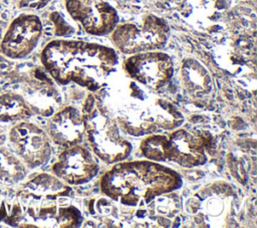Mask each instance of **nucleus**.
<instances>
[{"mask_svg": "<svg viewBox=\"0 0 257 228\" xmlns=\"http://www.w3.org/2000/svg\"><path fill=\"white\" fill-rule=\"evenodd\" d=\"M26 175V167L17 155L0 145V182L12 185L20 182Z\"/></svg>", "mask_w": 257, "mask_h": 228, "instance_id": "nucleus-16", "label": "nucleus"}, {"mask_svg": "<svg viewBox=\"0 0 257 228\" xmlns=\"http://www.w3.org/2000/svg\"><path fill=\"white\" fill-rule=\"evenodd\" d=\"M182 185L176 170L148 159L115 163L99 180L101 193L124 207L148 205Z\"/></svg>", "mask_w": 257, "mask_h": 228, "instance_id": "nucleus-3", "label": "nucleus"}, {"mask_svg": "<svg viewBox=\"0 0 257 228\" xmlns=\"http://www.w3.org/2000/svg\"><path fill=\"white\" fill-rule=\"evenodd\" d=\"M45 70L59 84L70 82L90 91L99 90L115 70L118 56L114 49L82 40L56 39L41 51Z\"/></svg>", "mask_w": 257, "mask_h": 228, "instance_id": "nucleus-1", "label": "nucleus"}, {"mask_svg": "<svg viewBox=\"0 0 257 228\" xmlns=\"http://www.w3.org/2000/svg\"><path fill=\"white\" fill-rule=\"evenodd\" d=\"M51 170L54 176L64 183L76 186L91 181L97 175L99 165L89 149L77 144L64 148Z\"/></svg>", "mask_w": 257, "mask_h": 228, "instance_id": "nucleus-10", "label": "nucleus"}, {"mask_svg": "<svg viewBox=\"0 0 257 228\" xmlns=\"http://www.w3.org/2000/svg\"><path fill=\"white\" fill-rule=\"evenodd\" d=\"M41 35L40 18L33 14H21L9 24L0 42V52L8 58H24L36 47Z\"/></svg>", "mask_w": 257, "mask_h": 228, "instance_id": "nucleus-12", "label": "nucleus"}, {"mask_svg": "<svg viewBox=\"0 0 257 228\" xmlns=\"http://www.w3.org/2000/svg\"><path fill=\"white\" fill-rule=\"evenodd\" d=\"M31 105L19 93L7 91L0 94V123L24 121L32 117Z\"/></svg>", "mask_w": 257, "mask_h": 228, "instance_id": "nucleus-14", "label": "nucleus"}, {"mask_svg": "<svg viewBox=\"0 0 257 228\" xmlns=\"http://www.w3.org/2000/svg\"><path fill=\"white\" fill-rule=\"evenodd\" d=\"M66 10L85 32L102 36L118 24L115 9L104 0H65Z\"/></svg>", "mask_w": 257, "mask_h": 228, "instance_id": "nucleus-11", "label": "nucleus"}, {"mask_svg": "<svg viewBox=\"0 0 257 228\" xmlns=\"http://www.w3.org/2000/svg\"><path fill=\"white\" fill-rule=\"evenodd\" d=\"M140 150L148 160L170 161L185 168L199 167L207 162L203 138L184 129L176 128L169 134L148 135L142 141Z\"/></svg>", "mask_w": 257, "mask_h": 228, "instance_id": "nucleus-6", "label": "nucleus"}, {"mask_svg": "<svg viewBox=\"0 0 257 228\" xmlns=\"http://www.w3.org/2000/svg\"><path fill=\"white\" fill-rule=\"evenodd\" d=\"M167 22L156 16L146 15L139 22L117 24L110 33L113 45L124 54L159 50L169 38Z\"/></svg>", "mask_w": 257, "mask_h": 228, "instance_id": "nucleus-7", "label": "nucleus"}, {"mask_svg": "<svg viewBox=\"0 0 257 228\" xmlns=\"http://www.w3.org/2000/svg\"><path fill=\"white\" fill-rule=\"evenodd\" d=\"M8 139L13 152L26 168L40 167L51 157V140L46 131L35 123L18 122L9 130Z\"/></svg>", "mask_w": 257, "mask_h": 228, "instance_id": "nucleus-8", "label": "nucleus"}, {"mask_svg": "<svg viewBox=\"0 0 257 228\" xmlns=\"http://www.w3.org/2000/svg\"><path fill=\"white\" fill-rule=\"evenodd\" d=\"M51 142L68 148L81 142L84 135L82 111L73 105H67L52 113L45 129Z\"/></svg>", "mask_w": 257, "mask_h": 228, "instance_id": "nucleus-13", "label": "nucleus"}, {"mask_svg": "<svg viewBox=\"0 0 257 228\" xmlns=\"http://www.w3.org/2000/svg\"><path fill=\"white\" fill-rule=\"evenodd\" d=\"M103 92L104 102L96 99V104L131 136L171 131L183 123V116L174 104L154 96L133 79Z\"/></svg>", "mask_w": 257, "mask_h": 228, "instance_id": "nucleus-2", "label": "nucleus"}, {"mask_svg": "<svg viewBox=\"0 0 257 228\" xmlns=\"http://www.w3.org/2000/svg\"><path fill=\"white\" fill-rule=\"evenodd\" d=\"M84 134L89 149L106 164L124 161L133 150L131 142L120 134L116 123L101 110L95 97L88 95L82 106Z\"/></svg>", "mask_w": 257, "mask_h": 228, "instance_id": "nucleus-5", "label": "nucleus"}, {"mask_svg": "<svg viewBox=\"0 0 257 228\" xmlns=\"http://www.w3.org/2000/svg\"><path fill=\"white\" fill-rule=\"evenodd\" d=\"M184 87L192 93L205 94L211 89V78L208 71L197 61L189 59L184 61L182 67Z\"/></svg>", "mask_w": 257, "mask_h": 228, "instance_id": "nucleus-15", "label": "nucleus"}, {"mask_svg": "<svg viewBox=\"0 0 257 228\" xmlns=\"http://www.w3.org/2000/svg\"><path fill=\"white\" fill-rule=\"evenodd\" d=\"M51 0H19L18 5L21 8L40 9L46 6Z\"/></svg>", "mask_w": 257, "mask_h": 228, "instance_id": "nucleus-17", "label": "nucleus"}, {"mask_svg": "<svg viewBox=\"0 0 257 228\" xmlns=\"http://www.w3.org/2000/svg\"><path fill=\"white\" fill-rule=\"evenodd\" d=\"M19 216L26 225L37 227H79L80 210L73 204L70 185L54 175L38 174L26 182L18 192Z\"/></svg>", "mask_w": 257, "mask_h": 228, "instance_id": "nucleus-4", "label": "nucleus"}, {"mask_svg": "<svg viewBox=\"0 0 257 228\" xmlns=\"http://www.w3.org/2000/svg\"><path fill=\"white\" fill-rule=\"evenodd\" d=\"M122 68L131 79L153 90L167 85L174 74L171 57L159 50L132 54L124 59Z\"/></svg>", "mask_w": 257, "mask_h": 228, "instance_id": "nucleus-9", "label": "nucleus"}]
</instances>
